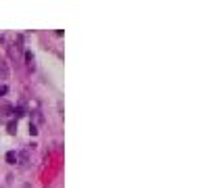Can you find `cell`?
<instances>
[{
    "instance_id": "6da1fadb",
    "label": "cell",
    "mask_w": 215,
    "mask_h": 188,
    "mask_svg": "<svg viewBox=\"0 0 215 188\" xmlns=\"http://www.w3.org/2000/svg\"><path fill=\"white\" fill-rule=\"evenodd\" d=\"M27 153H29V148H25V150H21V153L17 155V163H19V167H25V165L29 163V157H27Z\"/></svg>"
},
{
    "instance_id": "7a4b0ae2",
    "label": "cell",
    "mask_w": 215,
    "mask_h": 188,
    "mask_svg": "<svg viewBox=\"0 0 215 188\" xmlns=\"http://www.w3.org/2000/svg\"><path fill=\"white\" fill-rule=\"evenodd\" d=\"M6 163H11V165L17 163V153H15V150H8V153H6Z\"/></svg>"
},
{
    "instance_id": "3957f363",
    "label": "cell",
    "mask_w": 215,
    "mask_h": 188,
    "mask_svg": "<svg viewBox=\"0 0 215 188\" xmlns=\"http://www.w3.org/2000/svg\"><path fill=\"white\" fill-rule=\"evenodd\" d=\"M25 59H27V63H29V67H32V69H34V54H32V52H29V50H27V52H25Z\"/></svg>"
},
{
    "instance_id": "277c9868",
    "label": "cell",
    "mask_w": 215,
    "mask_h": 188,
    "mask_svg": "<svg viewBox=\"0 0 215 188\" xmlns=\"http://www.w3.org/2000/svg\"><path fill=\"white\" fill-rule=\"evenodd\" d=\"M15 115H17V117H23V115H25V107H21V105H19V107L15 109Z\"/></svg>"
},
{
    "instance_id": "5b68a950",
    "label": "cell",
    "mask_w": 215,
    "mask_h": 188,
    "mask_svg": "<svg viewBox=\"0 0 215 188\" xmlns=\"http://www.w3.org/2000/svg\"><path fill=\"white\" fill-rule=\"evenodd\" d=\"M8 132L15 134V132H17V123H8Z\"/></svg>"
},
{
    "instance_id": "8992f818",
    "label": "cell",
    "mask_w": 215,
    "mask_h": 188,
    "mask_svg": "<svg viewBox=\"0 0 215 188\" xmlns=\"http://www.w3.org/2000/svg\"><path fill=\"white\" fill-rule=\"evenodd\" d=\"M29 134H34V136H36V134H38V128H36V126H34V123H29Z\"/></svg>"
},
{
    "instance_id": "52a82bcc",
    "label": "cell",
    "mask_w": 215,
    "mask_h": 188,
    "mask_svg": "<svg viewBox=\"0 0 215 188\" xmlns=\"http://www.w3.org/2000/svg\"><path fill=\"white\" fill-rule=\"evenodd\" d=\"M6 90H8L6 86H0V96H2V94H6Z\"/></svg>"
}]
</instances>
